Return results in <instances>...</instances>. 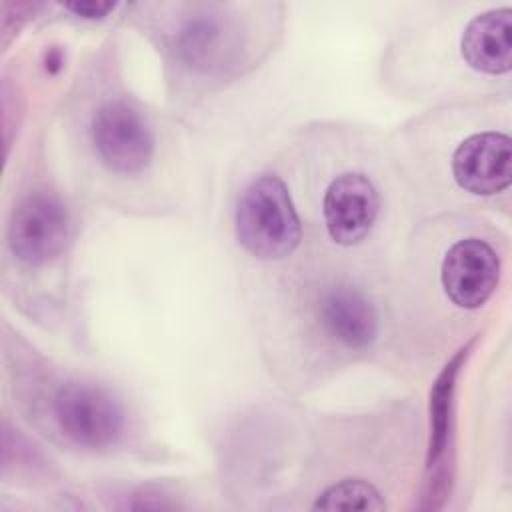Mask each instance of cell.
Wrapping results in <instances>:
<instances>
[{"label":"cell","instance_id":"cell-1","mask_svg":"<svg viewBox=\"0 0 512 512\" xmlns=\"http://www.w3.org/2000/svg\"><path fill=\"white\" fill-rule=\"evenodd\" d=\"M234 224L242 248L260 260L292 254L302 238L300 218L288 188L274 174H262L244 188Z\"/></svg>","mask_w":512,"mask_h":512},{"label":"cell","instance_id":"cell-2","mask_svg":"<svg viewBox=\"0 0 512 512\" xmlns=\"http://www.w3.org/2000/svg\"><path fill=\"white\" fill-rule=\"evenodd\" d=\"M52 410L62 434L82 448H108L124 432L120 402L94 384H64L54 396Z\"/></svg>","mask_w":512,"mask_h":512},{"label":"cell","instance_id":"cell-3","mask_svg":"<svg viewBox=\"0 0 512 512\" xmlns=\"http://www.w3.org/2000/svg\"><path fill=\"white\" fill-rule=\"evenodd\" d=\"M66 238L68 210L54 192H30L12 210L6 240L20 262L38 266L52 260L64 250Z\"/></svg>","mask_w":512,"mask_h":512},{"label":"cell","instance_id":"cell-4","mask_svg":"<svg viewBox=\"0 0 512 512\" xmlns=\"http://www.w3.org/2000/svg\"><path fill=\"white\" fill-rule=\"evenodd\" d=\"M92 144L98 158L116 174H138L152 158L154 138L138 110L122 100L102 104L92 118Z\"/></svg>","mask_w":512,"mask_h":512},{"label":"cell","instance_id":"cell-5","mask_svg":"<svg viewBox=\"0 0 512 512\" xmlns=\"http://www.w3.org/2000/svg\"><path fill=\"white\" fill-rule=\"evenodd\" d=\"M500 260L480 238H464L450 246L442 260L440 280L446 296L464 310L480 308L498 286Z\"/></svg>","mask_w":512,"mask_h":512},{"label":"cell","instance_id":"cell-6","mask_svg":"<svg viewBox=\"0 0 512 512\" xmlns=\"http://www.w3.org/2000/svg\"><path fill=\"white\" fill-rule=\"evenodd\" d=\"M456 184L478 196H492L510 186L512 142L502 132H480L468 136L452 154Z\"/></svg>","mask_w":512,"mask_h":512},{"label":"cell","instance_id":"cell-7","mask_svg":"<svg viewBox=\"0 0 512 512\" xmlns=\"http://www.w3.org/2000/svg\"><path fill=\"white\" fill-rule=\"evenodd\" d=\"M378 208V192L364 174L346 172L334 178L322 204L330 238L340 246L362 242L376 222Z\"/></svg>","mask_w":512,"mask_h":512},{"label":"cell","instance_id":"cell-8","mask_svg":"<svg viewBox=\"0 0 512 512\" xmlns=\"http://www.w3.org/2000/svg\"><path fill=\"white\" fill-rule=\"evenodd\" d=\"M324 332L350 350L368 348L378 334V316L364 294L350 286L328 288L318 304Z\"/></svg>","mask_w":512,"mask_h":512},{"label":"cell","instance_id":"cell-9","mask_svg":"<svg viewBox=\"0 0 512 512\" xmlns=\"http://www.w3.org/2000/svg\"><path fill=\"white\" fill-rule=\"evenodd\" d=\"M510 8L488 10L472 18L462 34V56L466 64L484 74H506L512 64Z\"/></svg>","mask_w":512,"mask_h":512},{"label":"cell","instance_id":"cell-10","mask_svg":"<svg viewBox=\"0 0 512 512\" xmlns=\"http://www.w3.org/2000/svg\"><path fill=\"white\" fill-rule=\"evenodd\" d=\"M220 16V12L206 10L184 22L176 36V52L186 66L208 72L228 60L236 40L228 20Z\"/></svg>","mask_w":512,"mask_h":512},{"label":"cell","instance_id":"cell-11","mask_svg":"<svg viewBox=\"0 0 512 512\" xmlns=\"http://www.w3.org/2000/svg\"><path fill=\"white\" fill-rule=\"evenodd\" d=\"M314 510H362L380 512L386 508L382 494L362 478H344L328 486L312 504Z\"/></svg>","mask_w":512,"mask_h":512},{"label":"cell","instance_id":"cell-12","mask_svg":"<svg viewBox=\"0 0 512 512\" xmlns=\"http://www.w3.org/2000/svg\"><path fill=\"white\" fill-rule=\"evenodd\" d=\"M64 8L82 18H102L108 12H112L116 4L114 2H68L64 4Z\"/></svg>","mask_w":512,"mask_h":512}]
</instances>
